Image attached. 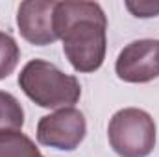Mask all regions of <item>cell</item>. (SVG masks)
Returning a JSON list of instances; mask_svg holds the SVG:
<instances>
[{
    "label": "cell",
    "mask_w": 159,
    "mask_h": 157,
    "mask_svg": "<svg viewBox=\"0 0 159 157\" xmlns=\"http://www.w3.org/2000/svg\"><path fill=\"white\" fill-rule=\"evenodd\" d=\"M20 50L9 34L0 32V79L7 78L19 65Z\"/></svg>",
    "instance_id": "cell-9"
},
{
    "label": "cell",
    "mask_w": 159,
    "mask_h": 157,
    "mask_svg": "<svg viewBox=\"0 0 159 157\" xmlns=\"http://www.w3.org/2000/svg\"><path fill=\"white\" fill-rule=\"evenodd\" d=\"M107 139L120 157H148L156 146V122L139 107H124L109 120Z\"/></svg>",
    "instance_id": "cell-3"
},
{
    "label": "cell",
    "mask_w": 159,
    "mask_h": 157,
    "mask_svg": "<svg viewBox=\"0 0 159 157\" xmlns=\"http://www.w3.org/2000/svg\"><path fill=\"white\" fill-rule=\"evenodd\" d=\"M87 133V122L83 113L74 107H63L52 115H46L37 124V141L43 146L72 152L76 150Z\"/></svg>",
    "instance_id": "cell-4"
},
{
    "label": "cell",
    "mask_w": 159,
    "mask_h": 157,
    "mask_svg": "<svg viewBox=\"0 0 159 157\" xmlns=\"http://www.w3.org/2000/svg\"><path fill=\"white\" fill-rule=\"evenodd\" d=\"M115 72L126 83H148L159 76V41H133L120 50Z\"/></svg>",
    "instance_id": "cell-5"
},
{
    "label": "cell",
    "mask_w": 159,
    "mask_h": 157,
    "mask_svg": "<svg viewBox=\"0 0 159 157\" xmlns=\"http://www.w3.org/2000/svg\"><path fill=\"white\" fill-rule=\"evenodd\" d=\"M107 19L96 2H56L54 32L74 70L94 72L106 59Z\"/></svg>",
    "instance_id": "cell-1"
},
{
    "label": "cell",
    "mask_w": 159,
    "mask_h": 157,
    "mask_svg": "<svg viewBox=\"0 0 159 157\" xmlns=\"http://www.w3.org/2000/svg\"><path fill=\"white\" fill-rule=\"evenodd\" d=\"M126 7L131 15L148 19L159 15V2H126Z\"/></svg>",
    "instance_id": "cell-10"
},
{
    "label": "cell",
    "mask_w": 159,
    "mask_h": 157,
    "mask_svg": "<svg viewBox=\"0 0 159 157\" xmlns=\"http://www.w3.org/2000/svg\"><path fill=\"white\" fill-rule=\"evenodd\" d=\"M19 87L32 102L44 109L72 107L81 96L78 79L44 59H32L24 65L19 74Z\"/></svg>",
    "instance_id": "cell-2"
},
{
    "label": "cell",
    "mask_w": 159,
    "mask_h": 157,
    "mask_svg": "<svg viewBox=\"0 0 159 157\" xmlns=\"http://www.w3.org/2000/svg\"><path fill=\"white\" fill-rule=\"evenodd\" d=\"M0 157H43L35 142L20 131H0Z\"/></svg>",
    "instance_id": "cell-7"
},
{
    "label": "cell",
    "mask_w": 159,
    "mask_h": 157,
    "mask_svg": "<svg viewBox=\"0 0 159 157\" xmlns=\"http://www.w3.org/2000/svg\"><path fill=\"white\" fill-rule=\"evenodd\" d=\"M24 124V109L19 100L0 91V131H20Z\"/></svg>",
    "instance_id": "cell-8"
},
{
    "label": "cell",
    "mask_w": 159,
    "mask_h": 157,
    "mask_svg": "<svg viewBox=\"0 0 159 157\" xmlns=\"http://www.w3.org/2000/svg\"><path fill=\"white\" fill-rule=\"evenodd\" d=\"M54 7L56 2L48 0H26L19 6L17 26L28 43L46 46L57 39L54 32Z\"/></svg>",
    "instance_id": "cell-6"
}]
</instances>
